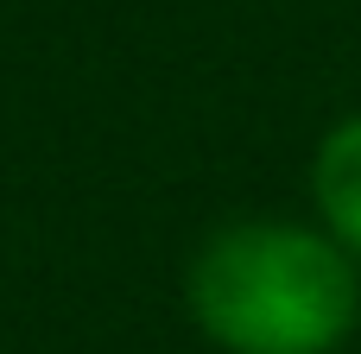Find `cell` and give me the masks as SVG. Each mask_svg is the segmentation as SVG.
Wrapping results in <instances>:
<instances>
[{"instance_id":"1","label":"cell","mask_w":361,"mask_h":354,"mask_svg":"<svg viewBox=\"0 0 361 354\" xmlns=\"http://www.w3.org/2000/svg\"><path fill=\"white\" fill-rule=\"evenodd\" d=\"M190 317L228 354H336L361 317L355 253L317 228L235 222L190 266Z\"/></svg>"},{"instance_id":"2","label":"cell","mask_w":361,"mask_h":354,"mask_svg":"<svg viewBox=\"0 0 361 354\" xmlns=\"http://www.w3.org/2000/svg\"><path fill=\"white\" fill-rule=\"evenodd\" d=\"M311 196H317L324 234L361 260V114L324 133V146L311 158Z\"/></svg>"}]
</instances>
